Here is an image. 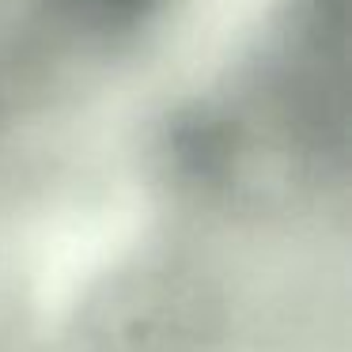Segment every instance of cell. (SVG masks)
<instances>
[{"label": "cell", "instance_id": "1", "mask_svg": "<svg viewBox=\"0 0 352 352\" xmlns=\"http://www.w3.org/2000/svg\"><path fill=\"white\" fill-rule=\"evenodd\" d=\"M80 12H84L91 23L99 27H122V23H133L137 16H144L155 0H72Z\"/></svg>", "mask_w": 352, "mask_h": 352}]
</instances>
